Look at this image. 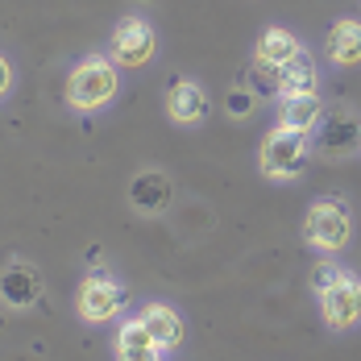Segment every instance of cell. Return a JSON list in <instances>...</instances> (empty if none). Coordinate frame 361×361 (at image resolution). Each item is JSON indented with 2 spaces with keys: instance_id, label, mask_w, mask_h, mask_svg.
Listing matches in <instances>:
<instances>
[{
  "instance_id": "obj_8",
  "label": "cell",
  "mask_w": 361,
  "mask_h": 361,
  "mask_svg": "<svg viewBox=\"0 0 361 361\" xmlns=\"http://www.w3.org/2000/svg\"><path fill=\"white\" fill-rule=\"evenodd\" d=\"M171 204H175V183H171L166 171L149 166V171H137V175L129 179V208H133V212H142V216H162V212H171Z\"/></svg>"
},
{
  "instance_id": "obj_18",
  "label": "cell",
  "mask_w": 361,
  "mask_h": 361,
  "mask_svg": "<svg viewBox=\"0 0 361 361\" xmlns=\"http://www.w3.org/2000/svg\"><path fill=\"white\" fill-rule=\"evenodd\" d=\"M345 274V266L341 262H332V257H320L316 266H312V274H307V287H312V295H320V290H328L336 279Z\"/></svg>"
},
{
  "instance_id": "obj_9",
  "label": "cell",
  "mask_w": 361,
  "mask_h": 361,
  "mask_svg": "<svg viewBox=\"0 0 361 361\" xmlns=\"http://www.w3.org/2000/svg\"><path fill=\"white\" fill-rule=\"evenodd\" d=\"M208 109H212V100H208V87L200 83V79H175L171 83V92H166V116L179 125V129H195V125H204L208 121Z\"/></svg>"
},
{
  "instance_id": "obj_19",
  "label": "cell",
  "mask_w": 361,
  "mask_h": 361,
  "mask_svg": "<svg viewBox=\"0 0 361 361\" xmlns=\"http://www.w3.org/2000/svg\"><path fill=\"white\" fill-rule=\"evenodd\" d=\"M17 87V67L8 63V54H0V100H8Z\"/></svg>"
},
{
  "instance_id": "obj_6",
  "label": "cell",
  "mask_w": 361,
  "mask_h": 361,
  "mask_svg": "<svg viewBox=\"0 0 361 361\" xmlns=\"http://www.w3.org/2000/svg\"><path fill=\"white\" fill-rule=\"evenodd\" d=\"M316 303H320V316H324L328 332H353V328H361V274L345 270L332 287L316 295Z\"/></svg>"
},
{
  "instance_id": "obj_2",
  "label": "cell",
  "mask_w": 361,
  "mask_h": 361,
  "mask_svg": "<svg viewBox=\"0 0 361 361\" xmlns=\"http://www.w3.org/2000/svg\"><path fill=\"white\" fill-rule=\"evenodd\" d=\"M312 154H316L312 133L274 125V129L262 137V149H257V175L270 179V183H295V179L307 175Z\"/></svg>"
},
{
  "instance_id": "obj_7",
  "label": "cell",
  "mask_w": 361,
  "mask_h": 361,
  "mask_svg": "<svg viewBox=\"0 0 361 361\" xmlns=\"http://www.w3.org/2000/svg\"><path fill=\"white\" fill-rule=\"evenodd\" d=\"M42 274H37L34 262H8L4 270H0V303L8 307V312H34L37 303H42Z\"/></svg>"
},
{
  "instance_id": "obj_16",
  "label": "cell",
  "mask_w": 361,
  "mask_h": 361,
  "mask_svg": "<svg viewBox=\"0 0 361 361\" xmlns=\"http://www.w3.org/2000/svg\"><path fill=\"white\" fill-rule=\"evenodd\" d=\"M316 149H324L328 158H345V154L361 149V121L357 116H324Z\"/></svg>"
},
{
  "instance_id": "obj_14",
  "label": "cell",
  "mask_w": 361,
  "mask_h": 361,
  "mask_svg": "<svg viewBox=\"0 0 361 361\" xmlns=\"http://www.w3.org/2000/svg\"><path fill=\"white\" fill-rule=\"evenodd\" d=\"M312 92H320V63L307 50H299L287 67H279V100H287V96H312Z\"/></svg>"
},
{
  "instance_id": "obj_11",
  "label": "cell",
  "mask_w": 361,
  "mask_h": 361,
  "mask_svg": "<svg viewBox=\"0 0 361 361\" xmlns=\"http://www.w3.org/2000/svg\"><path fill=\"white\" fill-rule=\"evenodd\" d=\"M112 361H166V353L154 345V336L145 332L142 316H129L116 324V341H112Z\"/></svg>"
},
{
  "instance_id": "obj_5",
  "label": "cell",
  "mask_w": 361,
  "mask_h": 361,
  "mask_svg": "<svg viewBox=\"0 0 361 361\" xmlns=\"http://www.w3.org/2000/svg\"><path fill=\"white\" fill-rule=\"evenodd\" d=\"M125 303H129V290L125 283L109 274V270H96V274H87L79 290H75V316L83 320V324H112L121 312H125Z\"/></svg>"
},
{
  "instance_id": "obj_12",
  "label": "cell",
  "mask_w": 361,
  "mask_h": 361,
  "mask_svg": "<svg viewBox=\"0 0 361 361\" xmlns=\"http://www.w3.org/2000/svg\"><path fill=\"white\" fill-rule=\"evenodd\" d=\"M324 54L332 67H357L361 63V17H341L324 34Z\"/></svg>"
},
{
  "instance_id": "obj_17",
  "label": "cell",
  "mask_w": 361,
  "mask_h": 361,
  "mask_svg": "<svg viewBox=\"0 0 361 361\" xmlns=\"http://www.w3.org/2000/svg\"><path fill=\"white\" fill-rule=\"evenodd\" d=\"M257 92H253L250 83H237V87H228V96H224V112L233 116V121H250L253 109H257Z\"/></svg>"
},
{
  "instance_id": "obj_3",
  "label": "cell",
  "mask_w": 361,
  "mask_h": 361,
  "mask_svg": "<svg viewBox=\"0 0 361 361\" xmlns=\"http://www.w3.org/2000/svg\"><path fill=\"white\" fill-rule=\"evenodd\" d=\"M303 241L320 257H336L353 241V208L341 195H320L303 212Z\"/></svg>"
},
{
  "instance_id": "obj_15",
  "label": "cell",
  "mask_w": 361,
  "mask_h": 361,
  "mask_svg": "<svg viewBox=\"0 0 361 361\" xmlns=\"http://www.w3.org/2000/svg\"><path fill=\"white\" fill-rule=\"evenodd\" d=\"M324 100H320V92H312V96H287V100H279V125L283 129H299V133H312V129H320L324 125Z\"/></svg>"
},
{
  "instance_id": "obj_13",
  "label": "cell",
  "mask_w": 361,
  "mask_h": 361,
  "mask_svg": "<svg viewBox=\"0 0 361 361\" xmlns=\"http://www.w3.org/2000/svg\"><path fill=\"white\" fill-rule=\"evenodd\" d=\"M303 50V42L290 34L287 25H270V30H262L257 42H253V63H262V67H287L290 59Z\"/></svg>"
},
{
  "instance_id": "obj_10",
  "label": "cell",
  "mask_w": 361,
  "mask_h": 361,
  "mask_svg": "<svg viewBox=\"0 0 361 361\" xmlns=\"http://www.w3.org/2000/svg\"><path fill=\"white\" fill-rule=\"evenodd\" d=\"M142 324L145 332L154 336V345L162 349V353H179L183 341H187V324H183V312L175 307V303H162V299H149V303H142Z\"/></svg>"
},
{
  "instance_id": "obj_1",
  "label": "cell",
  "mask_w": 361,
  "mask_h": 361,
  "mask_svg": "<svg viewBox=\"0 0 361 361\" xmlns=\"http://www.w3.org/2000/svg\"><path fill=\"white\" fill-rule=\"evenodd\" d=\"M121 92V67L109 54H83L67 71V109L75 112H100L109 109Z\"/></svg>"
},
{
  "instance_id": "obj_4",
  "label": "cell",
  "mask_w": 361,
  "mask_h": 361,
  "mask_svg": "<svg viewBox=\"0 0 361 361\" xmlns=\"http://www.w3.org/2000/svg\"><path fill=\"white\" fill-rule=\"evenodd\" d=\"M109 59L125 71H142L158 59V30L149 25V17L142 13H129L112 25V37H109Z\"/></svg>"
}]
</instances>
